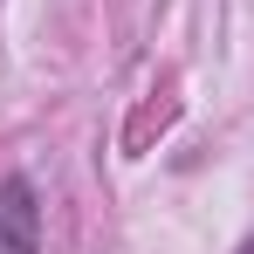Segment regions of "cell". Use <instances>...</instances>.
Wrapping results in <instances>:
<instances>
[{
	"label": "cell",
	"mask_w": 254,
	"mask_h": 254,
	"mask_svg": "<svg viewBox=\"0 0 254 254\" xmlns=\"http://www.w3.org/2000/svg\"><path fill=\"white\" fill-rule=\"evenodd\" d=\"M0 254H42V192L35 179H0Z\"/></svg>",
	"instance_id": "obj_1"
},
{
	"label": "cell",
	"mask_w": 254,
	"mask_h": 254,
	"mask_svg": "<svg viewBox=\"0 0 254 254\" xmlns=\"http://www.w3.org/2000/svg\"><path fill=\"white\" fill-rule=\"evenodd\" d=\"M241 254H254V241H241Z\"/></svg>",
	"instance_id": "obj_2"
}]
</instances>
